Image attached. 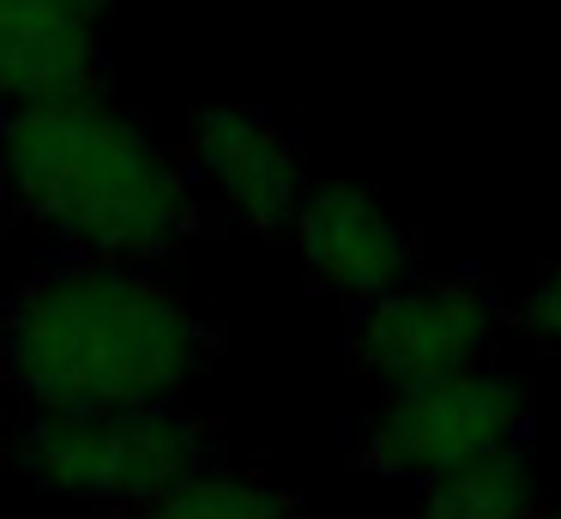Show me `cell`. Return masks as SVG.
I'll list each match as a JSON object with an SVG mask.
<instances>
[{
	"instance_id": "1",
	"label": "cell",
	"mask_w": 561,
	"mask_h": 519,
	"mask_svg": "<svg viewBox=\"0 0 561 519\" xmlns=\"http://www.w3.org/2000/svg\"><path fill=\"white\" fill-rule=\"evenodd\" d=\"M218 357L194 302L134 260L67 253L19 284L0 369L37 410H122L182 398Z\"/></svg>"
},
{
	"instance_id": "2",
	"label": "cell",
	"mask_w": 561,
	"mask_h": 519,
	"mask_svg": "<svg viewBox=\"0 0 561 519\" xmlns=\"http://www.w3.org/2000/svg\"><path fill=\"white\" fill-rule=\"evenodd\" d=\"M7 212L55 236L67 253L151 266L206 229V200L182 157H170L103 91L13 103L0 115Z\"/></svg>"
},
{
	"instance_id": "3",
	"label": "cell",
	"mask_w": 561,
	"mask_h": 519,
	"mask_svg": "<svg viewBox=\"0 0 561 519\" xmlns=\"http://www.w3.org/2000/svg\"><path fill=\"white\" fill-rule=\"evenodd\" d=\"M206 447L211 429L175 398L122 410H37L19 441V465L37 489L73 501L151 507L194 465H206Z\"/></svg>"
},
{
	"instance_id": "4",
	"label": "cell",
	"mask_w": 561,
	"mask_h": 519,
	"mask_svg": "<svg viewBox=\"0 0 561 519\" xmlns=\"http://www.w3.org/2000/svg\"><path fill=\"white\" fill-rule=\"evenodd\" d=\"M525 429H531V393L513 374L471 362V369L435 374V381L392 386L356 441V465H368L375 477L428 483L459 459L525 441Z\"/></svg>"
},
{
	"instance_id": "5",
	"label": "cell",
	"mask_w": 561,
	"mask_h": 519,
	"mask_svg": "<svg viewBox=\"0 0 561 519\" xmlns=\"http://www.w3.org/2000/svg\"><path fill=\"white\" fill-rule=\"evenodd\" d=\"M495 345V308L477 284H404L392 296H375L351 320V362L375 374L380 386H411L435 374L471 369Z\"/></svg>"
},
{
	"instance_id": "6",
	"label": "cell",
	"mask_w": 561,
	"mask_h": 519,
	"mask_svg": "<svg viewBox=\"0 0 561 519\" xmlns=\"http://www.w3.org/2000/svg\"><path fill=\"white\" fill-rule=\"evenodd\" d=\"M187 169L224 217L242 229H284L302 205V145L272 115L242 103H211L187 127Z\"/></svg>"
},
{
	"instance_id": "7",
	"label": "cell",
	"mask_w": 561,
	"mask_h": 519,
	"mask_svg": "<svg viewBox=\"0 0 561 519\" xmlns=\"http://www.w3.org/2000/svg\"><path fill=\"white\" fill-rule=\"evenodd\" d=\"M296 248H302L308 290L351 302V308L392 296V290H404L416 278V241L380 205V193L351 188V181L302 193V205H296Z\"/></svg>"
},
{
	"instance_id": "8",
	"label": "cell",
	"mask_w": 561,
	"mask_h": 519,
	"mask_svg": "<svg viewBox=\"0 0 561 519\" xmlns=\"http://www.w3.org/2000/svg\"><path fill=\"white\" fill-rule=\"evenodd\" d=\"M110 0H0V103H49L103 84Z\"/></svg>"
},
{
	"instance_id": "9",
	"label": "cell",
	"mask_w": 561,
	"mask_h": 519,
	"mask_svg": "<svg viewBox=\"0 0 561 519\" xmlns=\"http://www.w3.org/2000/svg\"><path fill=\"white\" fill-rule=\"evenodd\" d=\"M416 519H537V477L519 441L435 471L423 483Z\"/></svg>"
},
{
	"instance_id": "10",
	"label": "cell",
	"mask_w": 561,
	"mask_h": 519,
	"mask_svg": "<svg viewBox=\"0 0 561 519\" xmlns=\"http://www.w3.org/2000/svg\"><path fill=\"white\" fill-rule=\"evenodd\" d=\"M151 519H296V495L248 465H194L170 495L151 501Z\"/></svg>"
},
{
	"instance_id": "11",
	"label": "cell",
	"mask_w": 561,
	"mask_h": 519,
	"mask_svg": "<svg viewBox=\"0 0 561 519\" xmlns=\"http://www.w3.org/2000/svg\"><path fill=\"white\" fill-rule=\"evenodd\" d=\"M519 326L537 338V345L561 350V266H549L531 284V296L519 302Z\"/></svg>"
},
{
	"instance_id": "12",
	"label": "cell",
	"mask_w": 561,
	"mask_h": 519,
	"mask_svg": "<svg viewBox=\"0 0 561 519\" xmlns=\"http://www.w3.org/2000/svg\"><path fill=\"white\" fill-rule=\"evenodd\" d=\"M0 236H7V193H0Z\"/></svg>"
},
{
	"instance_id": "13",
	"label": "cell",
	"mask_w": 561,
	"mask_h": 519,
	"mask_svg": "<svg viewBox=\"0 0 561 519\" xmlns=\"http://www.w3.org/2000/svg\"><path fill=\"white\" fill-rule=\"evenodd\" d=\"M549 519H561V514H549Z\"/></svg>"
}]
</instances>
